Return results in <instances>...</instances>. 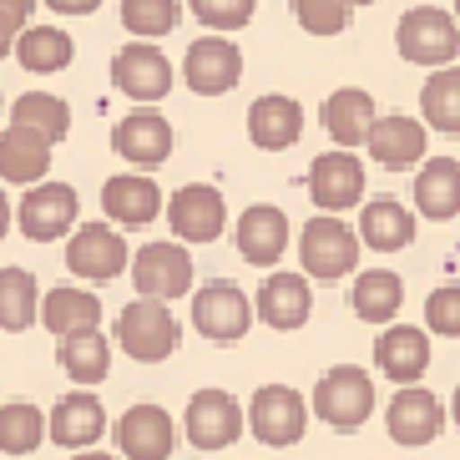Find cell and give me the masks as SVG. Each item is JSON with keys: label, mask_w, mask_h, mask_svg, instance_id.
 Here are the masks:
<instances>
[{"label": "cell", "mask_w": 460, "mask_h": 460, "mask_svg": "<svg viewBox=\"0 0 460 460\" xmlns=\"http://www.w3.org/2000/svg\"><path fill=\"white\" fill-rule=\"evenodd\" d=\"M394 46H400V56L415 61V66H440L446 71L460 56V26H456V15L440 11V5H415V11L400 15Z\"/></svg>", "instance_id": "obj_1"}, {"label": "cell", "mask_w": 460, "mask_h": 460, "mask_svg": "<svg viewBox=\"0 0 460 460\" xmlns=\"http://www.w3.org/2000/svg\"><path fill=\"white\" fill-rule=\"evenodd\" d=\"M298 258H304V273L319 279V284H334V279H349L354 263H359V238H354L349 223L319 213L304 223L298 233Z\"/></svg>", "instance_id": "obj_2"}, {"label": "cell", "mask_w": 460, "mask_h": 460, "mask_svg": "<svg viewBox=\"0 0 460 460\" xmlns=\"http://www.w3.org/2000/svg\"><path fill=\"white\" fill-rule=\"evenodd\" d=\"M314 415L334 430H359L375 415V379L359 365H334L314 385Z\"/></svg>", "instance_id": "obj_3"}, {"label": "cell", "mask_w": 460, "mask_h": 460, "mask_svg": "<svg viewBox=\"0 0 460 460\" xmlns=\"http://www.w3.org/2000/svg\"><path fill=\"white\" fill-rule=\"evenodd\" d=\"M117 344H122L132 359H142V365H157V359H167V354L182 344V324L172 319L167 304L132 298L122 309V319H117Z\"/></svg>", "instance_id": "obj_4"}, {"label": "cell", "mask_w": 460, "mask_h": 460, "mask_svg": "<svg viewBox=\"0 0 460 460\" xmlns=\"http://www.w3.org/2000/svg\"><path fill=\"white\" fill-rule=\"evenodd\" d=\"M132 288L152 304H172L192 294V258L182 243H142L132 258Z\"/></svg>", "instance_id": "obj_5"}, {"label": "cell", "mask_w": 460, "mask_h": 460, "mask_svg": "<svg viewBox=\"0 0 460 460\" xmlns=\"http://www.w3.org/2000/svg\"><path fill=\"white\" fill-rule=\"evenodd\" d=\"M76 208H82V198L71 182H36L15 208V223L31 243H51V238H66L76 228Z\"/></svg>", "instance_id": "obj_6"}, {"label": "cell", "mask_w": 460, "mask_h": 460, "mask_svg": "<svg viewBox=\"0 0 460 460\" xmlns=\"http://www.w3.org/2000/svg\"><path fill=\"white\" fill-rule=\"evenodd\" d=\"M248 425L263 446L284 450V446H298L304 440V425H309V405L304 394L288 390V385H263L248 405Z\"/></svg>", "instance_id": "obj_7"}, {"label": "cell", "mask_w": 460, "mask_h": 460, "mask_svg": "<svg viewBox=\"0 0 460 460\" xmlns=\"http://www.w3.org/2000/svg\"><path fill=\"white\" fill-rule=\"evenodd\" d=\"M192 324L213 344H233L253 324V304H248V294L238 284H208L192 294Z\"/></svg>", "instance_id": "obj_8"}, {"label": "cell", "mask_w": 460, "mask_h": 460, "mask_svg": "<svg viewBox=\"0 0 460 460\" xmlns=\"http://www.w3.org/2000/svg\"><path fill=\"white\" fill-rule=\"evenodd\" d=\"M182 430L198 450H228L238 435H243V410L228 390H198L188 400V415H182Z\"/></svg>", "instance_id": "obj_9"}, {"label": "cell", "mask_w": 460, "mask_h": 460, "mask_svg": "<svg viewBox=\"0 0 460 460\" xmlns=\"http://www.w3.org/2000/svg\"><path fill=\"white\" fill-rule=\"evenodd\" d=\"M238 76H243V51H238L228 36H203V41H192L188 56H182V82L198 96L233 92Z\"/></svg>", "instance_id": "obj_10"}, {"label": "cell", "mask_w": 460, "mask_h": 460, "mask_svg": "<svg viewBox=\"0 0 460 460\" xmlns=\"http://www.w3.org/2000/svg\"><path fill=\"white\" fill-rule=\"evenodd\" d=\"M66 269L92 284H111L127 269V238L107 223H82L76 238L66 243Z\"/></svg>", "instance_id": "obj_11"}, {"label": "cell", "mask_w": 460, "mask_h": 460, "mask_svg": "<svg viewBox=\"0 0 460 460\" xmlns=\"http://www.w3.org/2000/svg\"><path fill=\"white\" fill-rule=\"evenodd\" d=\"M111 82H117L122 96H132V102H163L172 92V61L147 41L122 46V51L111 56Z\"/></svg>", "instance_id": "obj_12"}, {"label": "cell", "mask_w": 460, "mask_h": 460, "mask_svg": "<svg viewBox=\"0 0 460 460\" xmlns=\"http://www.w3.org/2000/svg\"><path fill=\"white\" fill-rule=\"evenodd\" d=\"M309 198L324 208L329 217H339L354 203H365V163H359L354 152H324V157H314Z\"/></svg>", "instance_id": "obj_13"}, {"label": "cell", "mask_w": 460, "mask_h": 460, "mask_svg": "<svg viewBox=\"0 0 460 460\" xmlns=\"http://www.w3.org/2000/svg\"><path fill=\"white\" fill-rule=\"evenodd\" d=\"M172 446H177V430H172V415L163 405H132L122 420H117V450L122 460H172Z\"/></svg>", "instance_id": "obj_14"}, {"label": "cell", "mask_w": 460, "mask_h": 460, "mask_svg": "<svg viewBox=\"0 0 460 460\" xmlns=\"http://www.w3.org/2000/svg\"><path fill=\"white\" fill-rule=\"evenodd\" d=\"M167 223H172V233L188 238V243H213L217 233H223V223H228V203H223V192L208 188V182H188V188L172 192Z\"/></svg>", "instance_id": "obj_15"}, {"label": "cell", "mask_w": 460, "mask_h": 460, "mask_svg": "<svg viewBox=\"0 0 460 460\" xmlns=\"http://www.w3.org/2000/svg\"><path fill=\"white\" fill-rule=\"evenodd\" d=\"M111 147H117V157H127L137 167H157L172 157V122L157 107H137L132 117L111 127Z\"/></svg>", "instance_id": "obj_16"}, {"label": "cell", "mask_w": 460, "mask_h": 460, "mask_svg": "<svg viewBox=\"0 0 460 460\" xmlns=\"http://www.w3.org/2000/svg\"><path fill=\"white\" fill-rule=\"evenodd\" d=\"M385 425H390L394 446H430L435 435H440V425H446V410H440V400H435L430 390L410 385V390H400L390 400Z\"/></svg>", "instance_id": "obj_17"}, {"label": "cell", "mask_w": 460, "mask_h": 460, "mask_svg": "<svg viewBox=\"0 0 460 460\" xmlns=\"http://www.w3.org/2000/svg\"><path fill=\"white\" fill-rule=\"evenodd\" d=\"M253 309H258V319L269 329H279V334L304 329L309 324V309H314L309 279H298V273H269L263 288H258V298H253Z\"/></svg>", "instance_id": "obj_18"}, {"label": "cell", "mask_w": 460, "mask_h": 460, "mask_svg": "<svg viewBox=\"0 0 460 460\" xmlns=\"http://www.w3.org/2000/svg\"><path fill=\"white\" fill-rule=\"evenodd\" d=\"M375 359H379V375L394 379L400 390H410V385L430 369V339L415 324H390L375 344Z\"/></svg>", "instance_id": "obj_19"}, {"label": "cell", "mask_w": 460, "mask_h": 460, "mask_svg": "<svg viewBox=\"0 0 460 460\" xmlns=\"http://www.w3.org/2000/svg\"><path fill=\"white\" fill-rule=\"evenodd\" d=\"M51 440L56 446H66V450H96V440L107 435V410H102V400H92L86 390H76V394H66V400H56V410H51Z\"/></svg>", "instance_id": "obj_20"}, {"label": "cell", "mask_w": 460, "mask_h": 460, "mask_svg": "<svg viewBox=\"0 0 460 460\" xmlns=\"http://www.w3.org/2000/svg\"><path fill=\"white\" fill-rule=\"evenodd\" d=\"M365 142H369V157H375L379 167H390V172H405V167H415L420 157H425V127H420L415 117H405V111L375 117Z\"/></svg>", "instance_id": "obj_21"}, {"label": "cell", "mask_w": 460, "mask_h": 460, "mask_svg": "<svg viewBox=\"0 0 460 460\" xmlns=\"http://www.w3.org/2000/svg\"><path fill=\"white\" fill-rule=\"evenodd\" d=\"M102 208H107V217L122 223V228H147L152 217L163 213V188H157L152 177L117 172V177H107V188H102Z\"/></svg>", "instance_id": "obj_22"}, {"label": "cell", "mask_w": 460, "mask_h": 460, "mask_svg": "<svg viewBox=\"0 0 460 460\" xmlns=\"http://www.w3.org/2000/svg\"><path fill=\"white\" fill-rule=\"evenodd\" d=\"M288 248V217L284 208L273 203H253L243 217H238V253L258 269H273Z\"/></svg>", "instance_id": "obj_23"}, {"label": "cell", "mask_w": 460, "mask_h": 460, "mask_svg": "<svg viewBox=\"0 0 460 460\" xmlns=\"http://www.w3.org/2000/svg\"><path fill=\"white\" fill-rule=\"evenodd\" d=\"M298 132H304V107H298L294 96H258L253 107H248V137H253V147L263 152H284L298 142Z\"/></svg>", "instance_id": "obj_24"}, {"label": "cell", "mask_w": 460, "mask_h": 460, "mask_svg": "<svg viewBox=\"0 0 460 460\" xmlns=\"http://www.w3.org/2000/svg\"><path fill=\"white\" fill-rule=\"evenodd\" d=\"M369 127H375V96L359 92V86H339V92H329L324 132L339 142V152L359 147V142L369 137Z\"/></svg>", "instance_id": "obj_25"}, {"label": "cell", "mask_w": 460, "mask_h": 460, "mask_svg": "<svg viewBox=\"0 0 460 460\" xmlns=\"http://www.w3.org/2000/svg\"><path fill=\"white\" fill-rule=\"evenodd\" d=\"M96 319H102V298H96L92 288H71V284L51 288V294L41 298V309H36V324H46L56 339L96 329Z\"/></svg>", "instance_id": "obj_26"}, {"label": "cell", "mask_w": 460, "mask_h": 460, "mask_svg": "<svg viewBox=\"0 0 460 460\" xmlns=\"http://www.w3.org/2000/svg\"><path fill=\"white\" fill-rule=\"evenodd\" d=\"M415 208L430 223H450L460 213V163L456 157H430L415 177Z\"/></svg>", "instance_id": "obj_27"}, {"label": "cell", "mask_w": 460, "mask_h": 460, "mask_svg": "<svg viewBox=\"0 0 460 460\" xmlns=\"http://www.w3.org/2000/svg\"><path fill=\"white\" fill-rule=\"evenodd\" d=\"M46 167H51V142L36 137L31 127H5L0 132V177L5 182H41Z\"/></svg>", "instance_id": "obj_28"}, {"label": "cell", "mask_w": 460, "mask_h": 460, "mask_svg": "<svg viewBox=\"0 0 460 460\" xmlns=\"http://www.w3.org/2000/svg\"><path fill=\"white\" fill-rule=\"evenodd\" d=\"M354 238H365L375 253H400L415 238V213L405 203H394V198H375L359 213V233Z\"/></svg>", "instance_id": "obj_29"}, {"label": "cell", "mask_w": 460, "mask_h": 460, "mask_svg": "<svg viewBox=\"0 0 460 460\" xmlns=\"http://www.w3.org/2000/svg\"><path fill=\"white\" fill-rule=\"evenodd\" d=\"M15 61L36 76H51V71H66L76 61V41L61 26H26L15 36Z\"/></svg>", "instance_id": "obj_30"}, {"label": "cell", "mask_w": 460, "mask_h": 460, "mask_svg": "<svg viewBox=\"0 0 460 460\" xmlns=\"http://www.w3.org/2000/svg\"><path fill=\"white\" fill-rule=\"evenodd\" d=\"M349 304L365 324H390L394 314H400V304H405V284H400V273H390V269H369V273L354 279Z\"/></svg>", "instance_id": "obj_31"}, {"label": "cell", "mask_w": 460, "mask_h": 460, "mask_svg": "<svg viewBox=\"0 0 460 460\" xmlns=\"http://www.w3.org/2000/svg\"><path fill=\"white\" fill-rule=\"evenodd\" d=\"M61 369H66L76 385H102L111 369V344L102 329H82V334H66L61 339Z\"/></svg>", "instance_id": "obj_32"}, {"label": "cell", "mask_w": 460, "mask_h": 460, "mask_svg": "<svg viewBox=\"0 0 460 460\" xmlns=\"http://www.w3.org/2000/svg\"><path fill=\"white\" fill-rule=\"evenodd\" d=\"M420 117L446 137H460V66L435 71L430 82L420 86Z\"/></svg>", "instance_id": "obj_33"}, {"label": "cell", "mask_w": 460, "mask_h": 460, "mask_svg": "<svg viewBox=\"0 0 460 460\" xmlns=\"http://www.w3.org/2000/svg\"><path fill=\"white\" fill-rule=\"evenodd\" d=\"M11 127H31V132L46 137V142H61V137L71 132V107L51 92H26V96H15Z\"/></svg>", "instance_id": "obj_34"}, {"label": "cell", "mask_w": 460, "mask_h": 460, "mask_svg": "<svg viewBox=\"0 0 460 460\" xmlns=\"http://www.w3.org/2000/svg\"><path fill=\"white\" fill-rule=\"evenodd\" d=\"M36 309H41V288L26 269H0V329L5 334H21V329L36 324Z\"/></svg>", "instance_id": "obj_35"}, {"label": "cell", "mask_w": 460, "mask_h": 460, "mask_svg": "<svg viewBox=\"0 0 460 460\" xmlns=\"http://www.w3.org/2000/svg\"><path fill=\"white\" fill-rule=\"evenodd\" d=\"M41 440H46L41 405H31V400H11V405H0V450H5V456H31Z\"/></svg>", "instance_id": "obj_36"}, {"label": "cell", "mask_w": 460, "mask_h": 460, "mask_svg": "<svg viewBox=\"0 0 460 460\" xmlns=\"http://www.w3.org/2000/svg\"><path fill=\"white\" fill-rule=\"evenodd\" d=\"M177 21H182V5L177 0H122V26L132 36H142L147 46H152V36L177 31Z\"/></svg>", "instance_id": "obj_37"}, {"label": "cell", "mask_w": 460, "mask_h": 460, "mask_svg": "<svg viewBox=\"0 0 460 460\" xmlns=\"http://www.w3.org/2000/svg\"><path fill=\"white\" fill-rule=\"evenodd\" d=\"M349 15H354L349 0H294V21L309 36H339L349 26Z\"/></svg>", "instance_id": "obj_38"}, {"label": "cell", "mask_w": 460, "mask_h": 460, "mask_svg": "<svg viewBox=\"0 0 460 460\" xmlns=\"http://www.w3.org/2000/svg\"><path fill=\"white\" fill-rule=\"evenodd\" d=\"M188 5L208 31H243L258 11V0H188Z\"/></svg>", "instance_id": "obj_39"}, {"label": "cell", "mask_w": 460, "mask_h": 460, "mask_svg": "<svg viewBox=\"0 0 460 460\" xmlns=\"http://www.w3.org/2000/svg\"><path fill=\"white\" fill-rule=\"evenodd\" d=\"M425 324L446 339H460V288L456 284L435 288V294L425 298Z\"/></svg>", "instance_id": "obj_40"}, {"label": "cell", "mask_w": 460, "mask_h": 460, "mask_svg": "<svg viewBox=\"0 0 460 460\" xmlns=\"http://www.w3.org/2000/svg\"><path fill=\"white\" fill-rule=\"evenodd\" d=\"M31 11H36V0H0V31L21 36L26 21H31Z\"/></svg>", "instance_id": "obj_41"}, {"label": "cell", "mask_w": 460, "mask_h": 460, "mask_svg": "<svg viewBox=\"0 0 460 460\" xmlns=\"http://www.w3.org/2000/svg\"><path fill=\"white\" fill-rule=\"evenodd\" d=\"M51 11H61V15H92L102 0H46Z\"/></svg>", "instance_id": "obj_42"}, {"label": "cell", "mask_w": 460, "mask_h": 460, "mask_svg": "<svg viewBox=\"0 0 460 460\" xmlns=\"http://www.w3.org/2000/svg\"><path fill=\"white\" fill-rule=\"evenodd\" d=\"M5 228H11V203L0 198V238H5Z\"/></svg>", "instance_id": "obj_43"}, {"label": "cell", "mask_w": 460, "mask_h": 460, "mask_svg": "<svg viewBox=\"0 0 460 460\" xmlns=\"http://www.w3.org/2000/svg\"><path fill=\"white\" fill-rule=\"evenodd\" d=\"M76 460H117V456H107V450H82Z\"/></svg>", "instance_id": "obj_44"}, {"label": "cell", "mask_w": 460, "mask_h": 460, "mask_svg": "<svg viewBox=\"0 0 460 460\" xmlns=\"http://www.w3.org/2000/svg\"><path fill=\"white\" fill-rule=\"evenodd\" d=\"M11 46H15V36L11 31H0V56H11Z\"/></svg>", "instance_id": "obj_45"}, {"label": "cell", "mask_w": 460, "mask_h": 460, "mask_svg": "<svg viewBox=\"0 0 460 460\" xmlns=\"http://www.w3.org/2000/svg\"><path fill=\"white\" fill-rule=\"evenodd\" d=\"M456 430H460V390H456Z\"/></svg>", "instance_id": "obj_46"}, {"label": "cell", "mask_w": 460, "mask_h": 460, "mask_svg": "<svg viewBox=\"0 0 460 460\" xmlns=\"http://www.w3.org/2000/svg\"><path fill=\"white\" fill-rule=\"evenodd\" d=\"M349 5H375V0H349Z\"/></svg>", "instance_id": "obj_47"}, {"label": "cell", "mask_w": 460, "mask_h": 460, "mask_svg": "<svg viewBox=\"0 0 460 460\" xmlns=\"http://www.w3.org/2000/svg\"><path fill=\"white\" fill-rule=\"evenodd\" d=\"M456 26H460V0H456Z\"/></svg>", "instance_id": "obj_48"}]
</instances>
